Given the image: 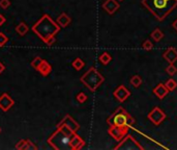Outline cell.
Masks as SVG:
<instances>
[{
    "label": "cell",
    "mask_w": 177,
    "mask_h": 150,
    "mask_svg": "<svg viewBox=\"0 0 177 150\" xmlns=\"http://www.w3.org/2000/svg\"><path fill=\"white\" fill-rule=\"evenodd\" d=\"M172 26H173V28H174V29H175L176 31H177V19H176L175 21H174L173 23H172Z\"/></svg>",
    "instance_id": "obj_35"
},
{
    "label": "cell",
    "mask_w": 177,
    "mask_h": 150,
    "mask_svg": "<svg viewBox=\"0 0 177 150\" xmlns=\"http://www.w3.org/2000/svg\"><path fill=\"white\" fill-rule=\"evenodd\" d=\"M80 80L91 92H95L98 87L105 81V77L98 72L97 69L91 67L84 75H82Z\"/></svg>",
    "instance_id": "obj_4"
},
{
    "label": "cell",
    "mask_w": 177,
    "mask_h": 150,
    "mask_svg": "<svg viewBox=\"0 0 177 150\" xmlns=\"http://www.w3.org/2000/svg\"><path fill=\"white\" fill-rule=\"evenodd\" d=\"M7 41H8L7 37H6L3 32H0V47L4 46V45L7 43Z\"/></svg>",
    "instance_id": "obj_29"
},
{
    "label": "cell",
    "mask_w": 177,
    "mask_h": 150,
    "mask_svg": "<svg viewBox=\"0 0 177 150\" xmlns=\"http://www.w3.org/2000/svg\"><path fill=\"white\" fill-rule=\"evenodd\" d=\"M103 8L108 13L109 15H113L119 8V3L116 0H106L103 4Z\"/></svg>",
    "instance_id": "obj_12"
},
{
    "label": "cell",
    "mask_w": 177,
    "mask_h": 150,
    "mask_svg": "<svg viewBox=\"0 0 177 150\" xmlns=\"http://www.w3.org/2000/svg\"><path fill=\"white\" fill-rule=\"evenodd\" d=\"M111 60H112V57H111V55L108 52H104V53L100 54V62L102 63L103 65H108L109 63L111 62Z\"/></svg>",
    "instance_id": "obj_22"
},
{
    "label": "cell",
    "mask_w": 177,
    "mask_h": 150,
    "mask_svg": "<svg viewBox=\"0 0 177 150\" xmlns=\"http://www.w3.org/2000/svg\"><path fill=\"white\" fill-rule=\"evenodd\" d=\"M147 118L149 119L154 125L157 126L166 119V114L159 107V106H156V107H153L148 113Z\"/></svg>",
    "instance_id": "obj_7"
},
{
    "label": "cell",
    "mask_w": 177,
    "mask_h": 150,
    "mask_svg": "<svg viewBox=\"0 0 177 150\" xmlns=\"http://www.w3.org/2000/svg\"><path fill=\"white\" fill-rule=\"evenodd\" d=\"M116 150H143V147L131 134H126L120 143L115 147Z\"/></svg>",
    "instance_id": "obj_6"
},
{
    "label": "cell",
    "mask_w": 177,
    "mask_h": 150,
    "mask_svg": "<svg viewBox=\"0 0 177 150\" xmlns=\"http://www.w3.org/2000/svg\"><path fill=\"white\" fill-rule=\"evenodd\" d=\"M73 132L63 125H57V131L54 132L49 138L48 142L53 146L54 149H66L69 148V142L73 137Z\"/></svg>",
    "instance_id": "obj_3"
},
{
    "label": "cell",
    "mask_w": 177,
    "mask_h": 150,
    "mask_svg": "<svg viewBox=\"0 0 177 150\" xmlns=\"http://www.w3.org/2000/svg\"><path fill=\"white\" fill-rule=\"evenodd\" d=\"M87 98H88V97H87V95L85 94V93H83V92L79 93V94L77 95V100L80 102V103H84V102L87 100Z\"/></svg>",
    "instance_id": "obj_28"
},
{
    "label": "cell",
    "mask_w": 177,
    "mask_h": 150,
    "mask_svg": "<svg viewBox=\"0 0 177 150\" xmlns=\"http://www.w3.org/2000/svg\"><path fill=\"white\" fill-rule=\"evenodd\" d=\"M43 60H44L41 57H39V56H36V57L31 62V67H32V68L35 69V70H38V67L41 66V62H43Z\"/></svg>",
    "instance_id": "obj_24"
},
{
    "label": "cell",
    "mask_w": 177,
    "mask_h": 150,
    "mask_svg": "<svg viewBox=\"0 0 177 150\" xmlns=\"http://www.w3.org/2000/svg\"><path fill=\"white\" fill-rule=\"evenodd\" d=\"M29 140H21L18 144L16 145V148L19 150H24L26 149V146H27V143Z\"/></svg>",
    "instance_id": "obj_27"
},
{
    "label": "cell",
    "mask_w": 177,
    "mask_h": 150,
    "mask_svg": "<svg viewBox=\"0 0 177 150\" xmlns=\"http://www.w3.org/2000/svg\"><path fill=\"white\" fill-rule=\"evenodd\" d=\"M165 86H166V88L168 89L169 92H172V91H174L177 88V81L174 80L173 78H170V79H168L167 81H166Z\"/></svg>",
    "instance_id": "obj_19"
},
{
    "label": "cell",
    "mask_w": 177,
    "mask_h": 150,
    "mask_svg": "<svg viewBox=\"0 0 177 150\" xmlns=\"http://www.w3.org/2000/svg\"><path fill=\"white\" fill-rule=\"evenodd\" d=\"M36 150L38 149V147L35 146V145L33 144V143L31 142V141H28V143H27V146H26V149L25 150Z\"/></svg>",
    "instance_id": "obj_31"
},
{
    "label": "cell",
    "mask_w": 177,
    "mask_h": 150,
    "mask_svg": "<svg viewBox=\"0 0 177 150\" xmlns=\"http://www.w3.org/2000/svg\"><path fill=\"white\" fill-rule=\"evenodd\" d=\"M166 72H167L170 76H173L174 74H176L177 68L174 66V64H169V66L166 68Z\"/></svg>",
    "instance_id": "obj_25"
},
{
    "label": "cell",
    "mask_w": 177,
    "mask_h": 150,
    "mask_svg": "<svg viewBox=\"0 0 177 150\" xmlns=\"http://www.w3.org/2000/svg\"><path fill=\"white\" fill-rule=\"evenodd\" d=\"M14 104H15V101L12 99V97L8 94H6V93H4V94L0 97V108H1L3 112L8 110Z\"/></svg>",
    "instance_id": "obj_11"
},
{
    "label": "cell",
    "mask_w": 177,
    "mask_h": 150,
    "mask_svg": "<svg viewBox=\"0 0 177 150\" xmlns=\"http://www.w3.org/2000/svg\"><path fill=\"white\" fill-rule=\"evenodd\" d=\"M113 95H114V97L119 102H123V101H125V100L131 96V92L125 88V87L122 86V84H121V86H119L116 89V90L114 91Z\"/></svg>",
    "instance_id": "obj_9"
},
{
    "label": "cell",
    "mask_w": 177,
    "mask_h": 150,
    "mask_svg": "<svg viewBox=\"0 0 177 150\" xmlns=\"http://www.w3.org/2000/svg\"><path fill=\"white\" fill-rule=\"evenodd\" d=\"M163 57L167 60L169 64H174L177 60V49L174 47H170L164 52Z\"/></svg>",
    "instance_id": "obj_13"
},
{
    "label": "cell",
    "mask_w": 177,
    "mask_h": 150,
    "mask_svg": "<svg viewBox=\"0 0 177 150\" xmlns=\"http://www.w3.org/2000/svg\"><path fill=\"white\" fill-rule=\"evenodd\" d=\"M128 113L123 107H118L108 119L107 123L110 126H119V127H130L128 124Z\"/></svg>",
    "instance_id": "obj_5"
},
{
    "label": "cell",
    "mask_w": 177,
    "mask_h": 150,
    "mask_svg": "<svg viewBox=\"0 0 177 150\" xmlns=\"http://www.w3.org/2000/svg\"><path fill=\"white\" fill-rule=\"evenodd\" d=\"M4 23H5V17H4L3 15L0 14V26L3 25Z\"/></svg>",
    "instance_id": "obj_33"
},
{
    "label": "cell",
    "mask_w": 177,
    "mask_h": 150,
    "mask_svg": "<svg viewBox=\"0 0 177 150\" xmlns=\"http://www.w3.org/2000/svg\"><path fill=\"white\" fill-rule=\"evenodd\" d=\"M0 134H1V127H0Z\"/></svg>",
    "instance_id": "obj_36"
},
{
    "label": "cell",
    "mask_w": 177,
    "mask_h": 150,
    "mask_svg": "<svg viewBox=\"0 0 177 150\" xmlns=\"http://www.w3.org/2000/svg\"><path fill=\"white\" fill-rule=\"evenodd\" d=\"M28 30H29V28H28V26L25 24L24 22H21L20 24L16 27V31L18 32L21 37L25 36L26 34L28 32Z\"/></svg>",
    "instance_id": "obj_18"
},
{
    "label": "cell",
    "mask_w": 177,
    "mask_h": 150,
    "mask_svg": "<svg viewBox=\"0 0 177 150\" xmlns=\"http://www.w3.org/2000/svg\"><path fill=\"white\" fill-rule=\"evenodd\" d=\"M32 30L35 34H38V38H41L44 42H47L50 38L55 37L60 30V26L56 24L49 15L45 14L41 19L33 25Z\"/></svg>",
    "instance_id": "obj_2"
},
{
    "label": "cell",
    "mask_w": 177,
    "mask_h": 150,
    "mask_svg": "<svg viewBox=\"0 0 177 150\" xmlns=\"http://www.w3.org/2000/svg\"><path fill=\"white\" fill-rule=\"evenodd\" d=\"M142 5L146 7L157 21H164L177 6V0H142Z\"/></svg>",
    "instance_id": "obj_1"
},
{
    "label": "cell",
    "mask_w": 177,
    "mask_h": 150,
    "mask_svg": "<svg viewBox=\"0 0 177 150\" xmlns=\"http://www.w3.org/2000/svg\"><path fill=\"white\" fill-rule=\"evenodd\" d=\"M151 38L153 39L156 42H159V41H161L162 39L164 38V34L162 30H159V28H156V29H154L153 31L151 32Z\"/></svg>",
    "instance_id": "obj_20"
},
{
    "label": "cell",
    "mask_w": 177,
    "mask_h": 150,
    "mask_svg": "<svg viewBox=\"0 0 177 150\" xmlns=\"http://www.w3.org/2000/svg\"><path fill=\"white\" fill-rule=\"evenodd\" d=\"M118 1H123V0H118Z\"/></svg>",
    "instance_id": "obj_37"
},
{
    "label": "cell",
    "mask_w": 177,
    "mask_h": 150,
    "mask_svg": "<svg viewBox=\"0 0 177 150\" xmlns=\"http://www.w3.org/2000/svg\"><path fill=\"white\" fill-rule=\"evenodd\" d=\"M153 93L156 94V96L159 99H164L168 95L169 91L166 88L165 84H159L156 88L153 89Z\"/></svg>",
    "instance_id": "obj_15"
},
{
    "label": "cell",
    "mask_w": 177,
    "mask_h": 150,
    "mask_svg": "<svg viewBox=\"0 0 177 150\" xmlns=\"http://www.w3.org/2000/svg\"><path fill=\"white\" fill-rule=\"evenodd\" d=\"M4 70H5V66H4V65L2 64L1 62H0V74H1V73H3Z\"/></svg>",
    "instance_id": "obj_34"
},
{
    "label": "cell",
    "mask_w": 177,
    "mask_h": 150,
    "mask_svg": "<svg viewBox=\"0 0 177 150\" xmlns=\"http://www.w3.org/2000/svg\"><path fill=\"white\" fill-rule=\"evenodd\" d=\"M131 84H132L134 88H139L142 84V78L139 75H134L131 78Z\"/></svg>",
    "instance_id": "obj_21"
},
{
    "label": "cell",
    "mask_w": 177,
    "mask_h": 150,
    "mask_svg": "<svg viewBox=\"0 0 177 150\" xmlns=\"http://www.w3.org/2000/svg\"><path fill=\"white\" fill-rule=\"evenodd\" d=\"M142 47H143L145 50H147V51H149V50H151L153 48V43L151 42V41L149 40H146L143 42V44H142Z\"/></svg>",
    "instance_id": "obj_26"
},
{
    "label": "cell",
    "mask_w": 177,
    "mask_h": 150,
    "mask_svg": "<svg viewBox=\"0 0 177 150\" xmlns=\"http://www.w3.org/2000/svg\"><path fill=\"white\" fill-rule=\"evenodd\" d=\"M10 5V0H0V7L6 10L8 8V6Z\"/></svg>",
    "instance_id": "obj_30"
},
{
    "label": "cell",
    "mask_w": 177,
    "mask_h": 150,
    "mask_svg": "<svg viewBox=\"0 0 177 150\" xmlns=\"http://www.w3.org/2000/svg\"><path fill=\"white\" fill-rule=\"evenodd\" d=\"M72 65H73V67L76 69V70H81V69L83 68V67L85 66V64H84V62H83L82 60H81L80 57H77L75 60H74L73 63H72Z\"/></svg>",
    "instance_id": "obj_23"
},
{
    "label": "cell",
    "mask_w": 177,
    "mask_h": 150,
    "mask_svg": "<svg viewBox=\"0 0 177 150\" xmlns=\"http://www.w3.org/2000/svg\"><path fill=\"white\" fill-rule=\"evenodd\" d=\"M109 134L112 137L114 140L116 141H121L124 137L128 134V127H119V126H110L108 130Z\"/></svg>",
    "instance_id": "obj_8"
},
{
    "label": "cell",
    "mask_w": 177,
    "mask_h": 150,
    "mask_svg": "<svg viewBox=\"0 0 177 150\" xmlns=\"http://www.w3.org/2000/svg\"><path fill=\"white\" fill-rule=\"evenodd\" d=\"M58 125H63V126H65V127H67L69 130H72L73 132H76L77 130L80 128V126H79V124L77 122H76L75 120H74L73 118H72L69 115H66V116L63 118V120L61 121L60 123H59Z\"/></svg>",
    "instance_id": "obj_10"
},
{
    "label": "cell",
    "mask_w": 177,
    "mask_h": 150,
    "mask_svg": "<svg viewBox=\"0 0 177 150\" xmlns=\"http://www.w3.org/2000/svg\"><path fill=\"white\" fill-rule=\"evenodd\" d=\"M54 43H55V37H52V38H50L49 40L46 42V44L47 45H53Z\"/></svg>",
    "instance_id": "obj_32"
},
{
    "label": "cell",
    "mask_w": 177,
    "mask_h": 150,
    "mask_svg": "<svg viewBox=\"0 0 177 150\" xmlns=\"http://www.w3.org/2000/svg\"><path fill=\"white\" fill-rule=\"evenodd\" d=\"M38 71L43 76H48V75L50 74V73H51L52 67H51V65H50L48 62H46V60H43V62H41V66L38 67Z\"/></svg>",
    "instance_id": "obj_16"
},
{
    "label": "cell",
    "mask_w": 177,
    "mask_h": 150,
    "mask_svg": "<svg viewBox=\"0 0 177 150\" xmlns=\"http://www.w3.org/2000/svg\"><path fill=\"white\" fill-rule=\"evenodd\" d=\"M84 144H85L84 141H83L78 134H76V132H75V134H73V137H72L71 142H69V148L78 150V149L82 148V147L84 146Z\"/></svg>",
    "instance_id": "obj_14"
},
{
    "label": "cell",
    "mask_w": 177,
    "mask_h": 150,
    "mask_svg": "<svg viewBox=\"0 0 177 150\" xmlns=\"http://www.w3.org/2000/svg\"><path fill=\"white\" fill-rule=\"evenodd\" d=\"M57 22L60 27H66V26H69V23L72 22V19L69 18V16H67L65 13H62V14L58 17Z\"/></svg>",
    "instance_id": "obj_17"
}]
</instances>
